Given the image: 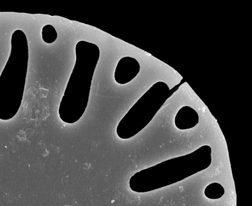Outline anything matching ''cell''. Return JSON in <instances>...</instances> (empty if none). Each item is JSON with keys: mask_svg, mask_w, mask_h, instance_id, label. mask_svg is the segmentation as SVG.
I'll list each match as a JSON object with an SVG mask.
<instances>
[{"mask_svg": "<svg viewBox=\"0 0 252 206\" xmlns=\"http://www.w3.org/2000/svg\"><path fill=\"white\" fill-rule=\"evenodd\" d=\"M27 37L17 30L12 34L11 51L8 60L0 77V119H11L18 113L22 101L25 86L29 59Z\"/></svg>", "mask_w": 252, "mask_h": 206, "instance_id": "2", "label": "cell"}, {"mask_svg": "<svg viewBox=\"0 0 252 206\" xmlns=\"http://www.w3.org/2000/svg\"><path fill=\"white\" fill-rule=\"evenodd\" d=\"M75 53V64L59 110L60 118L68 124L79 120L87 109L100 51L96 44L81 41L76 44Z\"/></svg>", "mask_w": 252, "mask_h": 206, "instance_id": "1", "label": "cell"}, {"mask_svg": "<svg viewBox=\"0 0 252 206\" xmlns=\"http://www.w3.org/2000/svg\"><path fill=\"white\" fill-rule=\"evenodd\" d=\"M140 71V65L138 61L132 57H125L119 61L114 78L119 85H126L133 80Z\"/></svg>", "mask_w": 252, "mask_h": 206, "instance_id": "3", "label": "cell"}, {"mask_svg": "<svg viewBox=\"0 0 252 206\" xmlns=\"http://www.w3.org/2000/svg\"><path fill=\"white\" fill-rule=\"evenodd\" d=\"M224 189L218 183H212L205 189L206 197L211 200H217L222 197L224 194Z\"/></svg>", "mask_w": 252, "mask_h": 206, "instance_id": "5", "label": "cell"}, {"mask_svg": "<svg viewBox=\"0 0 252 206\" xmlns=\"http://www.w3.org/2000/svg\"><path fill=\"white\" fill-rule=\"evenodd\" d=\"M198 123L197 112L189 106L183 107L175 118V124L180 129H188L194 127Z\"/></svg>", "mask_w": 252, "mask_h": 206, "instance_id": "4", "label": "cell"}, {"mask_svg": "<svg viewBox=\"0 0 252 206\" xmlns=\"http://www.w3.org/2000/svg\"><path fill=\"white\" fill-rule=\"evenodd\" d=\"M42 39L47 43L55 42L58 37V34L54 27L51 25L45 26L42 30Z\"/></svg>", "mask_w": 252, "mask_h": 206, "instance_id": "6", "label": "cell"}]
</instances>
